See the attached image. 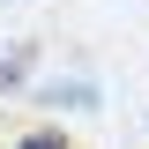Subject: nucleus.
<instances>
[{"label":"nucleus","instance_id":"1","mask_svg":"<svg viewBox=\"0 0 149 149\" xmlns=\"http://www.w3.org/2000/svg\"><path fill=\"white\" fill-rule=\"evenodd\" d=\"M15 149H74V142H67V134H60V127H37V134H22Z\"/></svg>","mask_w":149,"mask_h":149}]
</instances>
